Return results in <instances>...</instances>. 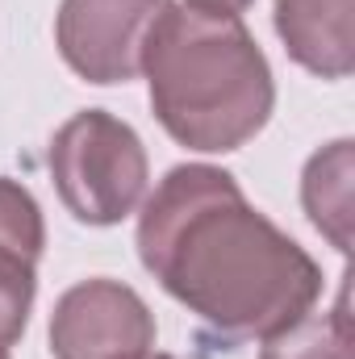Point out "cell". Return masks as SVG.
I'll list each match as a JSON object with an SVG mask.
<instances>
[{
    "instance_id": "9",
    "label": "cell",
    "mask_w": 355,
    "mask_h": 359,
    "mask_svg": "<svg viewBox=\"0 0 355 359\" xmlns=\"http://www.w3.org/2000/svg\"><path fill=\"white\" fill-rule=\"evenodd\" d=\"M260 359H351V318L347 297L326 313H305L297 326L272 334Z\"/></svg>"
},
{
    "instance_id": "1",
    "label": "cell",
    "mask_w": 355,
    "mask_h": 359,
    "mask_svg": "<svg viewBox=\"0 0 355 359\" xmlns=\"http://www.w3.org/2000/svg\"><path fill=\"white\" fill-rule=\"evenodd\" d=\"M142 268L222 347L267 343L318 309L322 268L213 163H180L142 196Z\"/></svg>"
},
{
    "instance_id": "10",
    "label": "cell",
    "mask_w": 355,
    "mask_h": 359,
    "mask_svg": "<svg viewBox=\"0 0 355 359\" xmlns=\"http://www.w3.org/2000/svg\"><path fill=\"white\" fill-rule=\"evenodd\" d=\"M184 4L213 8V13H243V8H247V4H255V0H184Z\"/></svg>"
},
{
    "instance_id": "11",
    "label": "cell",
    "mask_w": 355,
    "mask_h": 359,
    "mask_svg": "<svg viewBox=\"0 0 355 359\" xmlns=\"http://www.w3.org/2000/svg\"><path fill=\"white\" fill-rule=\"evenodd\" d=\"M142 359H176V355H163V351H151V355H142Z\"/></svg>"
},
{
    "instance_id": "6",
    "label": "cell",
    "mask_w": 355,
    "mask_h": 359,
    "mask_svg": "<svg viewBox=\"0 0 355 359\" xmlns=\"http://www.w3.org/2000/svg\"><path fill=\"white\" fill-rule=\"evenodd\" d=\"M46 247V222L34 192L0 176V347H13L38 297V259Z\"/></svg>"
},
{
    "instance_id": "3",
    "label": "cell",
    "mask_w": 355,
    "mask_h": 359,
    "mask_svg": "<svg viewBox=\"0 0 355 359\" xmlns=\"http://www.w3.org/2000/svg\"><path fill=\"white\" fill-rule=\"evenodd\" d=\"M46 163L63 209L84 226L126 222L142 205L151 180L142 138L130 121L105 109H80L67 117L51 138Z\"/></svg>"
},
{
    "instance_id": "8",
    "label": "cell",
    "mask_w": 355,
    "mask_h": 359,
    "mask_svg": "<svg viewBox=\"0 0 355 359\" xmlns=\"http://www.w3.org/2000/svg\"><path fill=\"white\" fill-rule=\"evenodd\" d=\"M355 142L339 138L322 151L309 155L305 172H301V205L305 217L314 222V230L339 251H351V176H355Z\"/></svg>"
},
{
    "instance_id": "12",
    "label": "cell",
    "mask_w": 355,
    "mask_h": 359,
    "mask_svg": "<svg viewBox=\"0 0 355 359\" xmlns=\"http://www.w3.org/2000/svg\"><path fill=\"white\" fill-rule=\"evenodd\" d=\"M0 359H13V355H8V347H0Z\"/></svg>"
},
{
    "instance_id": "4",
    "label": "cell",
    "mask_w": 355,
    "mask_h": 359,
    "mask_svg": "<svg viewBox=\"0 0 355 359\" xmlns=\"http://www.w3.org/2000/svg\"><path fill=\"white\" fill-rule=\"evenodd\" d=\"M172 0H63L55 13V46L63 63L96 88L142 76V46L155 17Z\"/></svg>"
},
{
    "instance_id": "7",
    "label": "cell",
    "mask_w": 355,
    "mask_h": 359,
    "mask_svg": "<svg viewBox=\"0 0 355 359\" xmlns=\"http://www.w3.org/2000/svg\"><path fill=\"white\" fill-rule=\"evenodd\" d=\"M355 0H276L272 25L297 67L322 80H347L355 67Z\"/></svg>"
},
{
    "instance_id": "5",
    "label": "cell",
    "mask_w": 355,
    "mask_h": 359,
    "mask_svg": "<svg viewBox=\"0 0 355 359\" xmlns=\"http://www.w3.org/2000/svg\"><path fill=\"white\" fill-rule=\"evenodd\" d=\"M155 334L151 305L109 276L72 284L51 313L55 359H142L155 351Z\"/></svg>"
},
{
    "instance_id": "2",
    "label": "cell",
    "mask_w": 355,
    "mask_h": 359,
    "mask_svg": "<svg viewBox=\"0 0 355 359\" xmlns=\"http://www.w3.org/2000/svg\"><path fill=\"white\" fill-rule=\"evenodd\" d=\"M142 76L159 126L180 147L230 155L276 109V80L239 13L168 4L142 46Z\"/></svg>"
}]
</instances>
